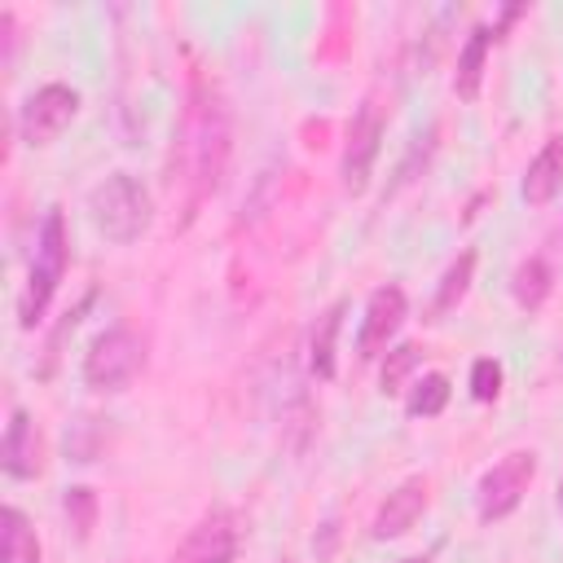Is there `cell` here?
I'll return each mask as SVG.
<instances>
[{"mask_svg": "<svg viewBox=\"0 0 563 563\" xmlns=\"http://www.w3.org/2000/svg\"><path fill=\"white\" fill-rule=\"evenodd\" d=\"M229 154H233V119H229L224 92L202 70H194L185 119H180V141L172 150V180L185 185V224L224 185Z\"/></svg>", "mask_w": 563, "mask_h": 563, "instance_id": "obj_1", "label": "cell"}, {"mask_svg": "<svg viewBox=\"0 0 563 563\" xmlns=\"http://www.w3.org/2000/svg\"><path fill=\"white\" fill-rule=\"evenodd\" d=\"M88 220L106 242L132 246L154 224V198L132 172H110L101 185L88 189Z\"/></svg>", "mask_w": 563, "mask_h": 563, "instance_id": "obj_2", "label": "cell"}, {"mask_svg": "<svg viewBox=\"0 0 563 563\" xmlns=\"http://www.w3.org/2000/svg\"><path fill=\"white\" fill-rule=\"evenodd\" d=\"M66 264H70V238H66V216L62 207H48L44 211V224H40V238H35V260H31V273L22 282V295H18V325L22 330H35L40 317L48 312L62 277H66Z\"/></svg>", "mask_w": 563, "mask_h": 563, "instance_id": "obj_3", "label": "cell"}, {"mask_svg": "<svg viewBox=\"0 0 563 563\" xmlns=\"http://www.w3.org/2000/svg\"><path fill=\"white\" fill-rule=\"evenodd\" d=\"M145 369V339L128 325L101 330L84 352V383L92 391H123Z\"/></svg>", "mask_w": 563, "mask_h": 563, "instance_id": "obj_4", "label": "cell"}, {"mask_svg": "<svg viewBox=\"0 0 563 563\" xmlns=\"http://www.w3.org/2000/svg\"><path fill=\"white\" fill-rule=\"evenodd\" d=\"M532 475H537V453L532 449H510L501 462H493L484 475H479V488H475V510L484 523H497L506 515L519 510L523 493L532 488Z\"/></svg>", "mask_w": 563, "mask_h": 563, "instance_id": "obj_5", "label": "cell"}, {"mask_svg": "<svg viewBox=\"0 0 563 563\" xmlns=\"http://www.w3.org/2000/svg\"><path fill=\"white\" fill-rule=\"evenodd\" d=\"M383 110L374 97H365L356 106V114L347 119V136H343V158H339V180H343V194H365L369 189V176H374V158L383 150Z\"/></svg>", "mask_w": 563, "mask_h": 563, "instance_id": "obj_6", "label": "cell"}, {"mask_svg": "<svg viewBox=\"0 0 563 563\" xmlns=\"http://www.w3.org/2000/svg\"><path fill=\"white\" fill-rule=\"evenodd\" d=\"M75 114H79V92L70 84H40L18 106V132L26 145H53Z\"/></svg>", "mask_w": 563, "mask_h": 563, "instance_id": "obj_7", "label": "cell"}, {"mask_svg": "<svg viewBox=\"0 0 563 563\" xmlns=\"http://www.w3.org/2000/svg\"><path fill=\"white\" fill-rule=\"evenodd\" d=\"M238 554V515L229 506H211L176 545L172 563H233Z\"/></svg>", "mask_w": 563, "mask_h": 563, "instance_id": "obj_8", "label": "cell"}, {"mask_svg": "<svg viewBox=\"0 0 563 563\" xmlns=\"http://www.w3.org/2000/svg\"><path fill=\"white\" fill-rule=\"evenodd\" d=\"M405 312H409L405 290L391 286V282L378 286V290L365 299V317H361V330H356V356H361V361H378V356L387 352L391 334L400 330Z\"/></svg>", "mask_w": 563, "mask_h": 563, "instance_id": "obj_9", "label": "cell"}, {"mask_svg": "<svg viewBox=\"0 0 563 563\" xmlns=\"http://www.w3.org/2000/svg\"><path fill=\"white\" fill-rule=\"evenodd\" d=\"M422 510H427V479H422V475H409V479H400V484L378 501L374 523H369V537H374V541H396V537H405V532L422 519Z\"/></svg>", "mask_w": 563, "mask_h": 563, "instance_id": "obj_10", "label": "cell"}, {"mask_svg": "<svg viewBox=\"0 0 563 563\" xmlns=\"http://www.w3.org/2000/svg\"><path fill=\"white\" fill-rule=\"evenodd\" d=\"M40 457H44L40 453V431H35L31 413L18 405L9 413V427H4V440H0V471L9 479H35L40 466H44Z\"/></svg>", "mask_w": 563, "mask_h": 563, "instance_id": "obj_11", "label": "cell"}, {"mask_svg": "<svg viewBox=\"0 0 563 563\" xmlns=\"http://www.w3.org/2000/svg\"><path fill=\"white\" fill-rule=\"evenodd\" d=\"M519 194H523V202H532V207H545V202H554V198L563 194V136H550V141L532 154Z\"/></svg>", "mask_w": 563, "mask_h": 563, "instance_id": "obj_12", "label": "cell"}, {"mask_svg": "<svg viewBox=\"0 0 563 563\" xmlns=\"http://www.w3.org/2000/svg\"><path fill=\"white\" fill-rule=\"evenodd\" d=\"M497 44V35H493V26H471V35H466V44L457 48V70H453V92L462 97V101H475L479 97V84H484V62H488V48Z\"/></svg>", "mask_w": 563, "mask_h": 563, "instance_id": "obj_13", "label": "cell"}, {"mask_svg": "<svg viewBox=\"0 0 563 563\" xmlns=\"http://www.w3.org/2000/svg\"><path fill=\"white\" fill-rule=\"evenodd\" d=\"M343 312H347V303L343 299H334L317 321H312V330H308V369L317 374V378H334V339H339V325H343Z\"/></svg>", "mask_w": 563, "mask_h": 563, "instance_id": "obj_14", "label": "cell"}, {"mask_svg": "<svg viewBox=\"0 0 563 563\" xmlns=\"http://www.w3.org/2000/svg\"><path fill=\"white\" fill-rule=\"evenodd\" d=\"M550 290H554V273H550V264H545L541 255H528V260L515 268V277H510V295H515V303H519L523 312H537V308L550 299Z\"/></svg>", "mask_w": 563, "mask_h": 563, "instance_id": "obj_15", "label": "cell"}, {"mask_svg": "<svg viewBox=\"0 0 563 563\" xmlns=\"http://www.w3.org/2000/svg\"><path fill=\"white\" fill-rule=\"evenodd\" d=\"M0 532H4V545H0V563H40V537L31 528V519L18 510V506H4L0 510Z\"/></svg>", "mask_w": 563, "mask_h": 563, "instance_id": "obj_16", "label": "cell"}, {"mask_svg": "<svg viewBox=\"0 0 563 563\" xmlns=\"http://www.w3.org/2000/svg\"><path fill=\"white\" fill-rule=\"evenodd\" d=\"M471 277H475V251H462V255L440 273V286H435V299H431V317L453 312V308L466 299Z\"/></svg>", "mask_w": 563, "mask_h": 563, "instance_id": "obj_17", "label": "cell"}, {"mask_svg": "<svg viewBox=\"0 0 563 563\" xmlns=\"http://www.w3.org/2000/svg\"><path fill=\"white\" fill-rule=\"evenodd\" d=\"M449 396H453V383L444 374H422L405 396V413L409 418H435V413H444Z\"/></svg>", "mask_w": 563, "mask_h": 563, "instance_id": "obj_18", "label": "cell"}, {"mask_svg": "<svg viewBox=\"0 0 563 563\" xmlns=\"http://www.w3.org/2000/svg\"><path fill=\"white\" fill-rule=\"evenodd\" d=\"M418 365H422V347H418V343H396V347H387L383 369H378V387H383L387 396L405 391V378H409Z\"/></svg>", "mask_w": 563, "mask_h": 563, "instance_id": "obj_19", "label": "cell"}, {"mask_svg": "<svg viewBox=\"0 0 563 563\" xmlns=\"http://www.w3.org/2000/svg\"><path fill=\"white\" fill-rule=\"evenodd\" d=\"M62 510H66V523L75 528V537L88 541L92 528H97V510H101L97 493H92L88 484H70V488L62 493Z\"/></svg>", "mask_w": 563, "mask_h": 563, "instance_id": "obj_20", "label": "cell"}, {"mask_svg": "<svg viewBox=\"0 0 563 563\" xmlns=\"http://www.w3.org/2000/svg\"><path fill=\"white\" fill-rule=\"evenodd\" d=\"M101 444H106L101 418H79V422L66 427V457L70 462H92L101 453Z\"/></svg>", "mask_w": 563, "mask_h": 563, "instance_id": "obj_21", "label": "cell"}, {"mask_svg": "<svg viewBox=\"0 0 563 563\" xmlns=\"http://www.w3.org/2000/svg\"><path fill=\"white\" fill-rule=\"evenodd\" d=\"M501 383H506V369H501L497 356H479V361L471 365V396H475L479 405H493V400L501 396Z\"/></svg>", "mask_w": 563, "mask_h": 563, "instance_id": "obj_22", "label": "cell"}, {"mask_svg": "<svg viewBox=\"0 0 563 563\" xmlns=\"http://www.w3.org/2000/svg\"><path fill=\"white\" fill-rule=\"evenodd\" d=\"M0 35H4V66H13V44H18V35H13V13H9V9L0 13Z\"/></svg>", "mask_w": 563, "mask_h": 563, "instance_id": "obj_23", "label": "cell"}, {"mask_svg": "<svg viewBox=\"0 0 563 563\" xmlns=\"http://www.w3.org/2000/svg\"><path fill=\"white\" fill-rule=\"evenodd\" d=\"M554 501H559V510H563V475H559V493H554Z\"/></svg>", "mask_w": 563, "mask_h": 563, "instance_id": "obj_24", "label": "cell"}, {"mask_svg": "<svg viewBox=\"0 0 563 563\" xmlns=\"http://www.w3.org/2000/svg\"><path fill=\"white\" fill-rule=\"evenodd\" d=\"M400 563H431L427 554H413V559H400Z\"/></svg>", "mask_w": 563, "mask_h": 563, "instance_id": "obj_25", "label": "cell"}, {"mask_svg": "<svg viewBox=\"0 0 563 563\" xmlns=\"http://www.w3.org/2000/svg\"><path fill=\"white\" fill-rule=\"evenodd\" d=\"M282 563H295V559H282Z\"/></svg>", "mask_w": 563, "mask_h": 563, "instance_id": "obj_26", "label": "cell"}]
</instances>
